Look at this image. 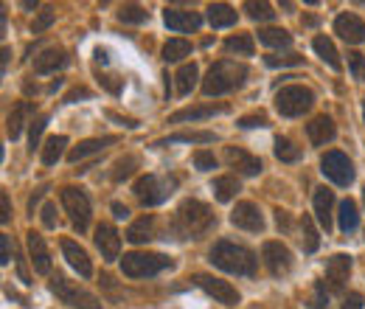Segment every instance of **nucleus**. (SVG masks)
<instances>
[{"label": "nucleus", "mask_w": 365, "mask_h": 309, "mask_svg": "<svg viewBox=\"0 0 365 309\" xmlns=\"http://www.w3.org/2000/svg\"><path fill=\"white\" fill-rule=\"evenodd\" d=\"M172 228L180 239H200V236H205L208 231L217 228V214H214L211 206H205L200 200H182L178 206Z\"/></svg>", "instance_id": "f257e3e1"}, {"label": "nucleus", "mask_w": 365, "mask_h": 309, "mask_svg": "<svg viewBox=\"0 0 365 309\" xmlns=\"http://www.w3.org/2000/svg\"><path fill=\"white\" fill-rule=\"evenodd\" d=\"M208 262L220 270H225L230 275H256L259 270V259L253 250L236 245V242H228V239H220L214 242V248L208 250Z\"/></svg>", "instance_id": "f03ea898"}, {"label": "nucleus", "mask_w": 365, "mask_h": 309, "mask_svg": "<svg viewBox=\"0 0 365 309\" xmlns=\"http://www.w3.org/2000/svg\"><path fill=\"white\" fill-rule=\"evenodd\" d=\"M247 65L245 62H233V59H220L208 68L205 79H202V93L205 96H222L230 90H239L247 79Z\"/></svg>", "instance_id": "7ed1b4c3"}, {"label": "nucleus", "mask_w": 365, "mask_h": 309, "mask_svg": "<svg viewBox=\"0 0 365 309\" xmlns=\"http://www.w3.org/2000/svg\"><path fill=\"white\" fill-rule=\"evenodd\" d=\"M315 104V93L304 85H287L275 93V107L284 118H298L304 113H309Z\"/></svg>", "instance_id": "20e7f679"}, {"label": "nucleus", "mask_w": 365, "mask_h": 309, "mask_svg": "<svg viewBox=\"0 0 365 309\" xmlns=\"http://www.w3.org/2000/svg\"><path fill=\"white\" fill-rule=\"evenodd\" d=\"M51 293L62 301V304H68V307L73 309H101V298H96L91 290H85V287H79V284H73V281H68L65 275H53L51 278Z\"/></svg>", "instance_id": "39448f33"}, {"label": "nucleus", "mask_w": 365, "mask_h": 309, "mask_svg": "<svg viewBox=\"0 0 365 309\" xmlns=\"http://www.w3.org/2000/svg\"><path fill=\"white\" fill-rule=\"evenodd\" d=\"M166 267H172V259L163 256V253H127L121 259V273L130 275V278H152L158 273H163Z\"/></svg>", "instance_id": "423d86ee"}, {"label": "nucleus", "mask_w": 365, "mask_h": 309, "mask_svg": "<svg viewBox=\"0 0 365 309\" xmlns=\"http://www.w3.org/2000/svg\"><path fill=\"white\" fill-rule=\"evenodd\" d=\"M59 200H62V206H65V211H68V217H71V225H73L79 233H85V231L91 228V217H93L88 194H85L82 188H76V186H65V188L59 191Z\"/></svg>", "instance_id": "0eeeda50"}, {"label": "nucleus", "mask_w": 365, "mask_h": 309, "mask_svg": "<svg viewBox=\"0 0 365 309\" xmlns=\"http://www.w3.org/2000/svg\"><path fill=\"white\" fill-rule=\"evenodd\" d=\"M178 180H169V177H158V175H143L135 180L133 191H135L138 203L143 208H152V206H160L163 200H169L172 188H175Z\"/></svg>", "instance_id": "6e6552de"}, {"label": "nucleus", "mask_w": 365, "mask_h": 309, "mask_svg": "<svg viewBox=\"0 0 365 309\" xmlns=\"http://www.w3.org/2000/svg\"><path fill=\"white\" fill-rule=\"evenodd\" d=\"M320 172L329 177L334 186H349L354 180V166H351L349 155H343L337 149H331V152H326L320 158Z\"/></svg>", "instance_id": "1a4fd4ad"}, {"label": "nucleus", "mask_w": 365, "mask_h": 309, "mask_svg": "<svg viewBox=\"0 0 365 309\" xmlns=\"http://www.w3.org/2000/svg\"><path fill=\"white\" fill-rule=\"evenodd\" d=\"M191 284H197L200 290H205L217 304H225V307H236V304H239V293H236V287H230L228 281H222V278L197 273V275H191Z\"/></svg>", "instance_id": "9d476101"}, {"label": "nucleus", "mask_w": 365, "mask_h": 309, "mask_svg": "<svg viewBox=\"0 0 365 309\" xmlns=\"http://www.w3.org/2000/svg\"><path fill=\"white\" fill-rule=\"evenodd\" d=\"M93 242H96V248L101 250V259H104V262H115V259H121V236H118V231H115L110 222L96 225Z\"/></svg>", "instance_id": "9b49d317"}, {"label": "nucleus", "mask_w": 365, "mask_h": 309, "mask_svg": "<svg viewBox=\"0 0 365 309\" xmlns=\"http://www.w3.org/2000/svg\"><path fill=\"white\" fill-rule=\"evenodd\" d=\"M262 259H264V265H267V270L273 273L275 278H281V275H287L292 270V253L281 242H264L262 245Z\"/></svg>", "instance_id": "f8f14e48"}, {"label": "nucleus", "mask_w": 365, "mask_h": 309, "mask_svg": "<svg viewBox=\"0 0 365 309\" xmlns=\"http://www.w3.org/2000/svg\"><path fill=\"white\" fill-rule=\"evenodd\" d=\"M230 225L250 231V233H262L264 231V217L259 211L256 203H236V208L230 211Z\"/></svg>", "instance_id": "ddd939ff"}, {"label": "nucleus", "mask_w": 365, "mask_h": 309, "mask_svg": "<svg viewBox=\"0 0 365 309\" xmlns=\"http://www.w3.org/2000/svg\"><path fill=\"white\" fill-rule=\"evenodd\" d=\"M349 275H351V256L334 253V256L326 262V284H329L331 293H343Z\"/></svg>", "instance_id": "4468645a"}, {"label": "nucleus", "mask_w": 365, "mask_h": 309, "mask_svg": "<svg viewBox=\"0 0 365 309\" xmlns=\"http://www.w3.org/2000/svg\"><path fill=\"white\" fill-rule=\"evenodd\" d=\"M163 23H166L172 31H178V34H191V31H197V29L202 26V17H200L197 11H185V9L166 6V11H163Z\"/></svg>", "instance_id": "2eb2a0df"}, {"label": "nucleus", "mask_w": 365, "mask_h": 309, "mask_svg": "<svg viewBox=\"0 0 365 309\" xmlns=\"http://www.w3.org/2000/svg\"><path fill=\"white\" fill-rule=\"evenodd\" d=\"M26 245H29V256H31V265L40 275H48L51 273V253H48V245L43 239V233L37 231H29L26 233Z\"/></svg>", "instance_id": "dca6fc26"}, {"label": "nucleus", "mask_w": 365, "mask_h": 309, "mask_svg": "<svg viewBox=\"0 0 365 309\" xmlns=\"http://www.w3.org/2000/svg\"><path fill=\"white\" fill-rule=\"evenodd\" d=\"M225 161H228L230 169H236L239 175H259L262 172V161L256 158V155H250V152H245V149H239V146H228L225 149Z\"/></svg>", "instance_id": "f3484780"}, {"label": "nucleus", "mask_w": 365, "mask_h": 309, "mask_svg": "<svg viewBox=\"0 0 365 309\" xmlns=\"http://www.w3.org/2000/svg\"><path fill=\"white\" fill-rule=\"evenodd\" d=\"M59 245H62V253H65L68 265L73 267V270H76L82 278H91V275H93V265H91V259H88V250H85L82 245H76L73 239H62Z\"/></svg>", "instance_id": "a211bd4d"}, {"label": "nucleus", "mask_w": 365, "mask_h": 309, "mask_svg": "<svg viewBox=\"0 0 365 309\" xmlns=\"http://www.w3.org/2000/svg\"><path fill=\"white\" fill-rule=\"evenodd\" d=\"M68 62H71V56H68L65 48H48L40 56H34V74H40V76L56 74V71H62Z\"/></svg>", "instance_id": "6ab92c4d"}, {"label": "nucleus", "mask_w": 365, "mask_h": 309, "mask_svg": "<svg viewBox=\"0 0 365 309\" xmlns=\"http://www.w3.org/2000/svg\"><path fill=\"white\" fill-rule=\"evenodd\" d=\"M220 113H228V104H200V107H185L169 116V124H182V121H202V118H214Z\"/></svg>", "instance_id": "aec40b11"}, {"label": "nucleus", "mask_w": 365, "mask_h": 309, "mask_svg": "<svg viewBox=\"0 0 365 309\" xmlns=\"http://www.w3.org/2000/svg\"><path fill=\"white\" fill-rule=\"evenodd\" d=\"M334 31L351 45L365 43V23L357 14H340V17L334 20Z\"/></svg>", "instance_id": "412c9836"}, {"label": "nucleus", "mask_w": 365, "mask_h": 309, "mask_svg": "<svg viewBox=\"0 0 365 309\" xmlns=\"http://www.w3.org/2000/svg\"><path fill=\"white\" fill-rule=\"evenodd\" d=\"M34 110H37V107H34L31 101H17V104L11 107V113H9V118H6V135H9L11 141L20 138L26 121H29V116H34Z\"/></svg>", "instance_id": "4be33fe9"}, {"label": "nucleus", "mask_w": 365, "mask_h": 309, "mask_svg": "<svg viewBox=\"0 0 365 309\" xmlns=\"http://www.w3.org/2000/svg\"><path fill=\"white\" fill-rule=\"evenodd\" d=\"M113 143H118V138H115V135L88 138V141H82L79 146H73V149L68 152V161H71V163H79V161H85L88 155H96V152H101V149H107V146H113Z\"/></svg>", "instance_id": "5701e85b"}, {"label": "nucleus", "mask_w": 365, "mask_h": 309, "mask_svg": "<svg viewBox=\"0 0 365 309\" xmlns=\"http://www.w3.org/2000/svg\"><path fill=\"white\" fill-rule=\"evenodd\" d=\"M312 203H315V217H318L320 228L329 233V228H331V211H334V194L326 186H320V188H315V194H312Z\"/></svg>", "instance_id": "b1692460"}, {"label": "nucleus", "mask_w": 365, "mask_h": 309, "mask_svg": "<svg viewBox=\"0 0 365 309\" xmlns=\"http://www.w3.org/2000/svg\"><path fill=\"white\" fill-rule=\"evenodd\" d=\"M127 239L133 245H143L149 239H158V217L155 214H143L140 220H135L127 231Z\"/></svg>", "instance_id": "393cba45"}, {"label": "nucleus", "mask_w": 365, "mask_h": 309, "mask_svg": "<svg viewBox=\"0 0 365 309\" xmlns=\"http://www.w3.org/2000/svg\"><path fill=\"white\" fill-rule=\"evenodd\" d=\"M334 135H337V127H334V121H331L329 116H318V118H312V121L307 124V138H309L315 146H323V143L334 141Z\"/></svg>", "instance_id": "a878e982"}, {"label": "nucleus", "mask_w": 365, "mask_h": 309, "mask_svg": "<svg viewBox=\"0 0 365 309\" xmlns=\"http://www.w3.org/2000/svg\"><path fill=\"white\" fill-rule=\"evenodd\" d=\"M312 48H315V54H318L331 71H340V68H343L340 54H337V48H334V43H331L329 37H315V40H312Z\"/></svg>", "instance_id": "bb28decb"}, {"label": "nucleus", "mask_w": 365, "mask_h": 309, "mask_svg": "<svg viewBox=\"0 0 365 309\" xmlns=\"http://www.w3.org/2000/svg\"><path fill=\"white\" fill-rule=\"evenodd\" d=\"M208 23L214 29H228L236 23V9H230L228 3H211L208 6Z\"/></svg>", "instance_id": "cd10ccee"}, {"label": "nucleus", "mask_w": 365, "mask_h": 309, "mask_svg": "<svg viewBox=\"0 0 365 309\" xmlns=\"http://www.w3.org/2000/svg\"><path fill=\"white\" fill-rule=\"evenodd\" d=\"M211 188H214V194H217L220 203H230V200L242 191V183H239V177L225 175V177H217V180L211 183Z\"/></svg>", "instance_id": "c85d7f7f"}, {"label": "nucleus", "mask_w": 365, "mask_h": 309, "mask_svg": "<svg viewBox=\"0 0 365 309\" xmlns=\"http://www.w3.org/2000/svg\"><path fill=\"white\" fill-rule=\"evenodd\" d=\"M301 248H304V253H315L320 248V233L318 228H315V222L312 217H301Z\"/></svg>", "instance_id": "c756f323"}, {"label": "nucleus", "mask_w": 365, "mask_h": 309, "mask_svg": "<svg viewBox=\"0 0 365 309\" xmlns=\"http://www.w3.org/2000/svg\"><path fill=\"white\" fill-rule=\"evenodd\" d=\"M337 222H340V231H343V233H351V231L357 228L360 214H357L354 200H343V203H340V208H337Z\"/></svg>", "instance_id": "7c9ffc66"}, {"label": "nucleus", "mask_w": 365, "mask_h": 309, "mask_svg": "<svg viewBox=\"0 0 365 309\" xmlns=\"http://www.w3.org/2000/svg\"><path fill=\"white\" fill-rule=\"evenodd\" d=\"M214 138H217L214 133H178L155 141V146H169V143H211Z\"/></svg>", "instance_id": "2f4dec72"}, {"label": "nucleus", "mask_w": 365, "mask_h": 309, "mask_svg": "<svg viewBox=\"0 0 365 309\" xmlns=\"http://www.w3.org/2000/svg\"><path fill=\"white\" fill-rule=\"evenodd\" d=\"M65 146H68V138H65V135L48 138L46 146H43V163H46V166H53V163L65 155Z\"/></svg>", "instance_id": "473e14b6"}, {"label": "nucleus", "mask_w": 365, "mask_h": 309, "mask_svg": "<svg viewBox=\"0 0 365 309\" xmlns=\"http://www.w3.org/2000/svg\"><path fill=\"white\" fill-rule=\"evenodd\" d=\"M259 43L270 45V48H287L292 43V34L284 29H259Z\"/></svg>", "instance_id": "72a5a7b5"}, {"label": "nucleus", "mask_w": 365, "mask_h": 309, "mask_svg": "<svg viewBox=\"0 0 365 309\" xmlns=\"http://www.w3.org/2000/svg\"><path fill=\"white\" fill-rule=\"evenodd\" d=\"M197 76H200V71H197V65L194 62H188V65H182L180 71H178V93L180 96H188L191 90H194V85H197Z\"/></svg>", "instance_id": "f704fd0d"}, {"label": "nucleus", "mask_w": 365, "mask_h": 309, "mask_svg": "<svg viewBox=\"0 0 365 309\" xmlns=\"http://www.w3.org/2000/svg\"><path fill=\"white\" fill-rule=\"evenodd\" d=\"M188 54H191V43L182 40V37H175V40H169V43L163 45V59L166 62H180Z\"/></svg>", "instance_id": "c9c22d12"}, {"label": "nucleus", "mask_w": 365, "mask_h": 309, "mask_svg": "<svg viewBox=\"0 0 365 309\" xmlns=\"http://www.w3.org/2000/svg\"><path fill=\"white\" fill-rule=\"evenodd\" d=\"M253 37L250 34H236V37H228L225 40V51L228 54H236V56H253Z\"/></svg>", "instance_id": "e433bc0d"}, {"label": "nucleus", "mask_w": 365, "mask_h": 309, "mask_svg": "<svg viewBox=\"0 0 365 309\" xmlns=\"http://www.w3.org/2000/svg\"><path fill=\"white\" fill-rule=\"evenodd\" d=\"M275 158L278 161H284V163H295V161H301V149L289 141V138H275Z\"/></svg>", "instance_id": "4c0bfd02"}, {"label": "nucleus", "mask_w": 365, "mask_h": 309, "mask_svg": "<svg viewBox=\"0 0 365 309\" xmlns=\"http://www.w3.org/2000/svg\"><path fill=\"white\" fill-rule=\"evenodd\" d=\"M245 11H247V17L250 20H262V23H267V20H273L275 17V11H273V6L270 3H256V0H247L245 3Z\"/></svg>", "instance_id": "58836bf2"}, {"label": "nucleus", "mask_w": 365, "mask_h": 309, "mask_svg": "<svg viewBox=\"0 0 365 309\" xmlns=\"http://www.w3.org/2000/svg\"><path fill=\"white\" fill-rule=\"evenodd\" d=\"M118 20H121V23H133V26H138V23H146V20H149V11L140 9V6H135V3H130V6H121Z\"/></svg>", "instance_id": "ea45409f"}, {"label": "nucleus", "mask_w": 365, "mask_h": 309, "mask_svg": "<svg viewBox=\"0 0 365 309\" xmlns=\"http://www.w3.org/2000/svg\"><path fill=\"white\" fill-rule=\"evenodd\" d=\"M138 166H140V158L138 155H127V158H121L118 163H115V169H113V180H127V177L135 172Z\"/></svg>", "instance_id": "a19ab883"}, {"label": "nucleus", "mask_w": 365, "mask_h": 309, "mask_svg": "<svg viewBox=\"0 0 365 309\" xmlns=\"http://www.w3.org/2000/svg\"><path fill=\"white\" fill-rule=\"evenodd\" d=\"M46 127H48V116H40V118L31 121V127H29V146H31V152H34V146H40V135H43Z\"/></svg>", "instance_id": "79ce46f5"}, {"label": "nucleus", "mask_w": 365, "mask_h": 309, "mask_svg": "<svg viewBox=\"0 0 365 309\" xmlns=\"http://www.w3.org/2000/svg\"><path fill=\"white\" fill-rule=\"evenodd\" d=\"M194 166H197L200 172H211V169H217V158H214V152H205V149L194 152Z\"/></svg>", "instance_id": "37998d69"}, {"label": "nucleus", "mask_w": 365, "mask_h": 309, "mask_svg": "<svg viewBox=\"0 0 365 309\" xmlns=\"http://www.w3.org/2000/svg\"><path fill=\"white\" fill-rule=\"evenodd\" d=\"M309 309H329V290H326V281L315 284V295L309 301Z\"/></svg>", "instance_id": "c03bdc74"}, {"label": "nucleus", "mask_w": 365, "mask_h": 309, "mask_svg": "<svg viewBox=\"0 0 365 309\" xmlns=\"http://www.w3.org/2000/svg\"><path fill=\"white\" fill-rule=\"evenodd\" d=\"M349 68H351V74H354V79H365V56L360 51H351L349 54Z\"/></svg>", "instance_id": "a18cd8bd"}, {"label": "nucleus", "mask_w": 365, "mask_h": 309, "mask_svg": "<svg viewBox=\"0 0 365 309\" xmlns=\"http://www.w3.org/2000/svg\"><path fill=\"white\" fill-rule=\"evenodd\" d=\"M239 127L242 130H250V127H267V116L259 110V113H250V116H242L239 118Z\"/></svg>", "instance_id": "49530a36"}, {"label": "nucleus", "mask_w": 365, "mask_h": 309, "mask_svg": "<svg viewBox=\"0 0 365 309\" xmlns=\"http://www.w3.org/2000/svg\"><path fill=\"white\" fill-rule=\"evenodd\" d=\"M264 62L270 68H287V65H301L304 59L298 54H287V56H264Z\"/></svg>", "instance_id": "de8ad7c7"}, {"label": "nucleus", "mask_w": 365, "mask_h": 309, "mask_svg": "<svg viewBox=\"0 0 365 309\" xmlns=\"http://www.w3.org/2000/svg\"><path fill=\"white\" fill-rule=\"evenodd\" d=\"M51 26H53V11H40V17L31 23V34H43Z\"/></svg>", "instance_id": "09e8293b"}, {"label": "nucleus", "mask_w": 365, "mask_h": 309, "mask_svg": "<svg viewBox=\"0 0 365 309\" xmlns=\"http://www.w3.org/2000/svg\"><path fill=\"white\" fill-rule=\"evenodd\" d=\"M11 259V236H0V265H9Z\"/></svg>", "instance_id": "8fccbe9b"}, {"label": "nucleus", "mask_w": 365, "mask_h": 309, "mask_svg": "<svg viewBox=\"0 0 365 309\" xmlns=\"http://www.w3.org/2000/svg\"><path fill=\"white\" fill-rule=\"evenodd\" d=\"M43 225H46V228H56V206H53V203H46V206H43Z\"/></svg>", "instance_id": "3c124183"}, {"label": "nucleus", "mask_w": 365, "mask_h": 309, "mask_svg": "<svg viewBox=\"0 0 365 309\" xmlns=\"http://www.w3.org/2000/svg\"><path fill=\"white\" fill-rule=\"evenodd\" d=\"M363 295L360 293H349L346 298H343V309H363Z\"/></svg>", "instance_id": "603ef678"}, {"label": "nucleus", "mask_w": 365, "mask_h": 309, "mask_svg": "<svg viewBox=\"0 0 365 309\" xmlns=\"http://www.w3.org/2000/svg\"><path fill=\"white\" fill-rule=\"evenodd\" d=\"M0 203H3V214H0V222L6 225V222L11 220V208H9V194H6V191L0 194Z\"/></svg>", "instance_id": "864d4df0"}, {"label": "nucleus", "mask_w": 365, "mask_h": 309, "mask_svg": "<svg viewBox=\"0 0 365 309\" xmlns=\"http://www.w3.org/2000/svg\"><path fill=\"white\" fill-rule=\"evenodd\" d=\"M76 98H91V90L79 88V90H71V93L65 96V101H68V104H71V101H76Z\"/></svg>", "instance_id": "5fc2aeb1"}, {"label": "nucleus", "mask_w": 365, "mask_h": 309, "mask_svg": "<svg viewBox=\"0 0 365 309\" xmlns=\"http://www.w3.org/2000/svg\"><path fill=\"white\" fill-rule=\"evenodd\" d=\"M275 222H278V228H284V231H289V228H292V220H289V214H287V211H275Z\"/></svg>", "instance_id": "6e6d98bb"}, {"label": "nucleus", "mask_w": 365, "mask_h": 309, "mask_svg": "<svg viewBox=\"0 0 365 309\" xmlns=\"http://www.w3.org/2000/svg\"><path fill=\"white\" fill-rule=\"evenodd\" d=\"M46 186H43V188H37V191H34V197H31V200H29V211H31V214H34V208H37V203H40V200H43V197H46Z\"/></svg>", "instance_id": "4d7b16f0"}, {"label": "nucleus", "mask_w": 365, "mask_h": 309, "mask_svg": "<svg viewBox=\"0 0 365 309\" xmlns=\"http://www.w3.org/2000/svg\"><path fill=\"white\" fill-rule=\"evenodd\" d=\"M113 214H115L118 220H127V217H130V208L121 206V203H113Z\"/></svg>", "instance_id": "13d9d810"}, {"label": "nucleus", "mask_w": 365, "mask_h": 309, "mask_svg": "<svg viewBox=\"0 0 365 309\" xmlns=\"http://www.w3.org/2000/svg\"><path fill=\"white\" fill-rule=\"evenodd\" d=\"M363 116H365V98H363Z\"/></svg>", "instance_id": "bf43d9fd"}, {"label": "nucleus", "mask_w": 365, "mask_h": 309, "mask_svg": "<svg viewBox=\"0 0 365 309\" xmlns=\"http://www.w3.org/2000/svg\"><path fill=\"white\" fill-rule=\"evenodd\" d=\"M363 200H365V186H363Z\"/></svg>", "instance_id": "052dcab7"}]
</instances>
